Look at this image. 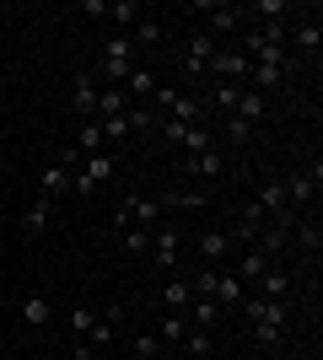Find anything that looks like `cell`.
Segmentation results:
<instances>
[{
    "label": "cell",
    "instance_id": "19",
    "mask_svg": "<svg viewBox=\"0 0 323 360\" xmlns=\"http://www.w3.org/2000/svg\"><path fill=\"white\" fill-rule=\"evenodd\" d=\"M189 328H205V333H210L215 328V323H221V317H227V312H221V307H215V301H205V296H194V301H189Z\"/></svg>",
    "mask_w": 323,
    "mask_h": 360
},
{
    "label": "cell",
    "instance_id": "25",
    "mask_svg": "<svg viewBox=\"0 0 323 360\" xmlns=\"http://www.w3.org/2000/svg\"><path fill=\"white\" fill-rule=\"evenodd\" d=\"M264 269H270V258H264L259 248H243V258H237V269H232V274H237V280H259Z\"/></svg>",
    "mask_w": 323,
    "mask_h": 360
},
{
    "label": "cell",
    "instance_id": "20",
    "mask_svg": "<svg viewBox=\"0 0 323 360\" xmlns=\"http://www.w3.org/2000/svg\"><path fill=\"white\" fill-rule=\"evenodd\" d=\"M124 38L135 44V54H140V49H156V44H162V22H156V16H140V22L124 32Z\"/></svg>",
    "mask_w": 323,
    "mask_h": 360
},
{
    "label": "cell",
    "instance_id": "18",
    "mask_svg": "<svg viewBox=\"0 0 323 360\" xmlns=\"http://www.w3.org/2000/svg\"><path fill=\"white\" fill-rule=\"evenodd\" d=\"M232 113H237V119H243V124H253V129H259V119H264V113H270V103H264V91L243 86V97H237V108H232Z\"/></svg>",
    "mask_w": 323,
    "mask_h": 360
},
{
    "label": "cell",
    "instance_id": "22",
    "mask_svg": "<svg viewBox=\"0 0 323 360\" xmlns=\"http://www.w3.org/2000/svg\"><path fill=\"white\" fill-rule=\"evenodd\" d=\"M119 113H129L124 86H103V91H97V119H119Z\"/></svg>",
    "mask_w": 323,
    "mask_h": 360
},
{
    "label": "cell",
    "instance_id": "6",
    "mask_svg": "<svg viewBox=\"0 0 323 360\" xmlns=\"http://www.w3.org/2000/svg\"><path fill=\"white\" fill-rule=\"evenodd\" d=\"M70 113H76L81 124L97 119V81H92V70H81V75H76V91H70Z\"/></svg>",
    "mask_w": 323,
    "mask_h": 360
},
{
    "label": "cell",
    "instance_id": "14",
    "mask_svg": "<svg viewBox=\"0 0 323 360\" xmlns=\"http://www.w3.org/2000/svg\"><path fill=\"white\" fill-rule=\"evenodd\" d=\"M184 172L189 178H221V172H227V162H221V150H200V156H184Z\"/></svg>",
    "mask_w": 323,
    "mask_h": 360
},
{
    "label": "cell",
    "instance_id": "41",
    "mask_svg": "<svg viewBox=\"0 0 323 360\" xmlns=\"http://www.w3.org/2000/svg\"><path fill=\"white\" fill-rule=\"evenodd\" d=\"M0 349H6V328H0Z\"/></svg>",
    "mask_w": 323,
    "mask_h": 360
},
{
    "label": "cell",
    "instance_id": "40",
    "mask_svg": "<svg viewBox=\"0 0 323 360\" xmlns=\"http://www.w3.org/2000/svg\"><path fill=\"white\" fill-rule=\"evenodd\" d=\"M70 360H97V349L87 345V339H76V349H70Z\"/></svg>",
    "mask_w": 323,
    "mask_h": 360
},
{
    "label": "cell",
    "instance_id": "30",
    "mask_svg": "<svg viewBox=\"0 0 323 360\" xmlns=\"http://www.w3.org/2000/svg\"><path fill=\"white\" fill-rule=\"evenodd\" d=\"M76 150H81V156H92V150H103V129H97V119H87V124L76 129Z\"/></svg>",
    "mask_w": 323,
    "mask_h": 360
},
{
    "label": "cell",
    "instance_id": "38",
    "mask_svg": "<svg viewBox=\"0 0 323 360\" xmlns=\"http://www.w3.org/2000/svg\"><path fill=\"white\" fill-rule=\"evenodd\" d=\"M70 194H97V183L87 178V172H81V167H76V172H70Z\"/></svg>",
    "mask_w": 323,
    "mask_h": 360
},
{
    "label": "cell",
    "instance_id": "17",
    "mask_svg": "<svg viewBox=\"0 0 323 360\" xmlns=\"http://www.w3.org/2000/svg\"><path fill=\"white\" fill-rule=\"evenodd\" d=\"M232 253V237H227V231H221V226H210V231H200V258H205V264H210V269H215V264H221V258H227Z\"/></svg>",
    "mask_w": 323,
    "mask_h": 360
},
{
    "label": "cell",
    "instance_id": "28",
    "mask_svg": "<svg viewBox=\"0 0 323 360\" xmlns=\"http://www.w3.org/2000/svg\"><path fill=\"white\" fill-rule=\"evenodd\" d=\"M184 333H189V317L184 312H172V317L156 323V339H162V345H184Z\"/></svg>",
    "mask_w": 323,
    "mask_h": 360
},
{
    "label": "cell",
    "instance_id": "13",
    "mask_svg": "<svg viewBox=\"0 0 323 360\" xmlns=\"http://www.w3.org/2000/svg\"><path fill=\"white\" fill-rule=\"evenodd\" d=\"M237 22H243V6H232V0H221V6H210V27H205V32H210L215 44H221V38H227V32L237 27Z\"/></svg>",
    "mask_w": 323,
    "mask_h": 360
},
{
    "label": "cell",
    "instance_id": "15",
    "mask_svg": "<svg viewBox=\"0 0 323 360\" xmlns=\"http://www.w3.org/2000/svg\"><path fill=\"white\" fill-rule=\"evenodd\" d=\"M16 317H22L27 328H44L49 317H54V301H49V296H38V290H32V296H22V307H16Z\"/></svg>",
    "mask_w": 323,
    "mask_h": 360
},
{
    "label": "cell",
    "instance_id": "16",
    "mask_svg": "<svg viewBox=\"0 0 323 360\" xmlns=\"http://www.w3.org/2000/svg\"><path fill=\"white\" fill-rule=\"evenodd\" d=\"M318 199V172H296V178H286V205H312Z\"/></svg>",
    "mask_w": 323,
    "mask_h": 360
},
{
    "label": "cell",
    "instance_id": "39",
    "mask_svg": "<svg viewBox=\"0 0 323 360\" xmlns=\"http://www.w3.org/2000/svg\"><path fill=\"white\" fill-rule=\"evenodd\" d=\"M81 16H108V0H81Z\"/></svg>",
    "mask_w": 323,
    "mask_h": 360
},
{
    "label": "cell",
    "instance_id": "8",
    "mask_svg": "<svg viewBox=\"0 0 323 360\" xmlns=\"http://www.w3.org/2000/svg\"><path fill=\"white\" fill-rule=\"evenodd\" d=\"M156 86H162V81H156V70H151L146 60H140L135 70L124 75V97H135V103H151V91H156Z\"/></svg>",
    "mask_w": 323,
    "mask_h": 360
},
{
    "label": "cell",
    "instance_id": "26",
    "mask_svg": "<svg viewBox=\"0 0 323 360\" xmlns=\"http://www.w3.org/2000/svg\"><path fill=\"white\" fill-rule=\"evenodd\" d=\"M296 44L308 49V54H318V44H323V22H318V11L296 22Z\"/></svg>",
    "mask_w": 323,
    "mask_h": 360
},
{
    "label": "cell",
    "instance_id": "43",
    "mask_svg": "<svg viewBox=\"0 0 323 360\" xmlns=\"http://www.w3.org/2000/svg\"><path fill=\"white\" fill-rule=\"evenodd\" d=\"M312 360H318V355H312Z\"/></svg>",
    "mask_w": 323,
    "mask_h": 360
},
{
    "label": "cell",
    "instance_id": "23",
    "mask_svg": "<svg viewBox=\"0 0 323 360\" xmlns=\"http://www.w3.org/2000/svg\"><path fill=\"white\" fill-rule=\"evenodd\" d=\"M162 301H167L172 312H189V301H194V285H189V274H184V280H167V285H162Z\"/></svg>",
    "mask_w": 323,
    "mask_h": 360
},
{
    "label": "cell",
    "instance_id": "11",
    "mask_svg": "<svg viewBox=\"0 0 323 360\" xmlns=\"http://www.w3.org/2000/svg\"><path fill=\"white\" fill-rule=\"evenodd\" d=\"M215 49H221V44H215V38H210V32H189V75H200V70H210V60H215Z\"/></svg>",
    "mask_w": 323,
    "mask_h": 360
},
{
    "label": "cell",
    "instance_id": "3",
    "mask_svg": "<svg viewBox=\"0 0 323 360\" xmlns=\"http://www.w3.org/2000/svg\"><path fill=\"white\" fill-rule=\"evenodd\" d=\"M162 140H172V146H184V156H200V150H210L215 146V135H210V124H162Z\"/></svg>",
    "mask_w": 323,
    "mask_h": 360
},
{
    "label": "cell",
    "instance_id": "42",
    "mask_svg": "<svg viewBox=\"0 0 323 360\" xmlns=\"http://www.w3.org/2000/svg\"><path fill=\"white\" fill-rule=\"evenodd\" d=\"M0 81H6V75H0Z\"/></svg>",
    "mask_w": 323,
    "mask_h": 360
},
{
    "label": "cell",
    "instance_id": "10",
    "mask_svg": "<svg viewBox=\"0 0 323 360\" xmlns=\"http://www.w3.org/2000/svg\"><path fill=\"white\" fill-rule=\"evenodd\" d=\"M162 210H167V199H129V205L119 210V226H129V221L156 226V221H162Z\"/></svg>",
    "mask_w": 323,
    "mask_h": 360
},
{
    "label": "cell",
    "instance_id": "32",
    "mask_svg": "<svg viewBox=\"0 0 323 360\" xmlns=\"http://www.w3.org/2000/svg\"><path fill=\"white\" fill-rule=\"evenodd\" d=\"M237 97H243V86H232V81H215V91H210V103L221 108V113H232V108H237Z\"/></svg>",
    "mask_w": 323,
    "mask_h": 360
},
{
    "label": "cell",
    "instance_id": "27",
    "mask_svg": "<svg viewBox=\"0 0 323 360\" xmlns=\"http://www.w3.org/2000/svg\"><path fill=\"white\" fill-rule=\"evenodd\" d=\"M259 285H264V301H286V296H291V274L264 269V274H259Z\"/></svg>",
    "mask_w": 323,
    "mask_h": 360
},
{
    "label": "cell",
    "instance_id": "24",
    "mask_svg": "<svg viewBox=\"0 0 323 360\" xmlns=\"http://www.w3.org/2000/svg\"><path fill=\"white\" fill-rule=\"evenodd\" d=\"M200 103H205V97H184V91H178V97L167 103L172 124H200Z\"/></svg>",
    "mask_w": 323,
    "mask_h": 360
},
{
    "label": "cell",
    "instance_id": "21",
    "mask_svg": "<svg viewBox=\"0 0 323 360\" xmlns=\"http://www.w3.org/2000/svg\"><path fill=\"white\" fill-rule=\"evenodd\" d=\"M81 172L92 183H113V172H119V162L108 156V150H92V156H81Z\"/></svg>",
    "mask_w": 323,
    "mask_h": 360
},
{
    "label": "cell",
    "instance_id": "7",
    "mask_svg": "<svg viewBox=\"0 0 323 360\" xmlns=\"http://www.w3.org/2000/svg\"><path fill=\"white\" fill-rule=\"evenodd\" d=\"M243 296H248V290H243V280H237L232 269H221V274H215V290H210V301L221 307V312H237V307H243Z\"/></svg>",
    "mask_w": 323,
    "mask_h": 360
},
{
    "label": "cell",
    "instance_id": "33",
    "mask_svg": "<svg viewBox=\"0 0 323 360\" xmlns=\"http://www.w3.org/2000/svg\"><path fill=\"white\" fill-rule=\"evenodd\" d=\"M227 140L232 146H248V140H253V124H243L237 113H227Z\"/></svg>",
    "mask_w": 323,
    "mask_h": 360
},
{
    "label": "cell",
    "instance_id": "5",
    "mask_svg": "<svg viewBox=\"0 0 323 360\" xmlns=\"http://www.w3.org/2000/svg\"><path fill=\"white\" fill-rule=\"evenodd\" d=\"M151 264L156 269H178V231L172 226H151Z\"/></svg>",
    "mask_w": 323,
    "mask_h": 360
},
{
    "label": "cell",
    "instance_id": "35",
    "mask_svg": "<svg viewBox=\"0 0 323 360\" xmlns=\"http://www.w3.org/2000/svg\"><path fill=\"white\" fill-rule=\"evenodd\" d=\"M162 355V339L156 333H135V360H156Z\"/></svg>",
    "mask_w": 323,
    "mask_h": 360
},
{
    "label": "cell",
    "instance_id": "12",
    "mask_svg": "<svg viewBox=\"0 0 323 360\" xmlns=\"http://www.w3.org/2000/svg\"><path fill=\"white\" fill-rule=\"evenodd\" d=\"M49 210H54V205H49L44 194H38L27 210H22V237H27V242H38V237L49 231Z\"/></svg>",
    "mask_w": 323,
    "mask_h": 360
},
{
    "label": "cell",
    "instance_id": "9",
    "mask_svg": "<svg viewBox=\"0 0 323 360\" xmlns=\"http://www.w3.org/2000/svg\"><path fill=\"white\" fill-rule=\"evenodd\" d=\"M38 194L54 205V199H65L70 194V167H60V162H49L44 172H38Z\"/></svg>",
    "mask_w": 323,
    "mask_h": 360
},
{
    "label": "cell",
    "instance_id": "1",
    "mask_svg": "<svg viewBox=\"0 0 323 360\" xmlns=\"http://www.w3.org/2000/svg\"><path fill=\"white\" fill-rule=\"evenodd\" d=\"M237 312H248L253 317V339H259V345H280V339H286V301H264V296H243V307H237Z\"/></svg>",
    "mask_w": 323,
    "mask_h": 360
},
{
    "label": "cell",
    "instance_id": "31",
    "mask_svg": "<svg viewBox=\"0 0 323 360\" xmlns=\"http://www.w3.org/2000/svg\"><path fill=\"white\" fill-rule=\"evenodd\" d=\"M92 323H97L92 307H70V312H65V328L76 333V339H87V328H92Z\"/></svg>",
    "mask_w": 323,
    "mask_h": 360
},
{
    "label": "cell",
    "instance_id": "4",
    "mask_svg": "<svg viewBox=\"0 0 323 360\" xmlns=\"http://www.w3.org/2000/svg\"><path fill=\"white\" fill-rule=\"evenodd\" d=\"M210 70L221 75V81H232V86H243V81H248V70H253V60L221 44V49H215V60H210Z\"/></svg>",
    "mask_w": 323,
    "mask_h": 360
},
{
    "label": "cell",
    "instance_id": "34",
    "mask_svg": "<svg viewBox=\"0 0 323 360\" xmlns=\"http://www.w3.org/2000/svg\"><path fill=\"white\" fill-rule=\"evenodd\" d=\"M184 345H189V355H194V360H205V355H210V333H205V328H189Z\"/></svg>",
    "mask_w": 323,
    "mask_h": 360
},
{
    "label": "cell",
    "instance_id": "37",
    "mask_svg": "<svg viewBox=\"0 0 323 360\" xmlns=\"http://www.w3.org/2000/svg\"><path fill=\"white\" fill-rule=\"evenodd\" d=\"M291 231H296V242H302L308 253H318V226H291Z\"/></svg>",
    "mask_w": 323,
    "mask_h": 360
},
{
    "label": "cell",
    "instance_id": "29",
    "mask_svg": "<svg viewBox=\"0 0 323 360\" xmlns=\"http://www.w3.org/2000/svg\"><path fill=\"white\" fill-rule=\"evenodd\" d=\"M119 242H124V253H129V258H146V253H151V226H135V231H119Z\"/></svg>",
    "mask_w": 323,
    "mask_h": 360
},
{
    "label": "cell",
    "instance_id": "36",
    "mask_svg": "<svg viewBox=\"0 0 323 360\" xmlns=\"http://www.w3.org/2000/svg\"><path fill=\"white\" fill-rule=\"evenodd\" d=\"M108 16H113L119 27H135V22H140V6H129V0H119V6H108Z\"/></svg>",
    "mask_w": 323,
    "mask_h": 360
},
{
    "label": "cell",
    "instance_id": "2",
    "mask_svg": "<svg viewBox=\"0 0 323 360\" xmlns=\"http://www.w3.org/2000/svg\"><path fill=\"white\" fill-rule=\"evenodd\" d=\"M97 70H103L108 81H124V75L135 70V44H129L124 32H113V38L103 44V60H97Z\"/></svg>",
    "mask_w": 323,
    "mask_h": 360
}]
</instances>
